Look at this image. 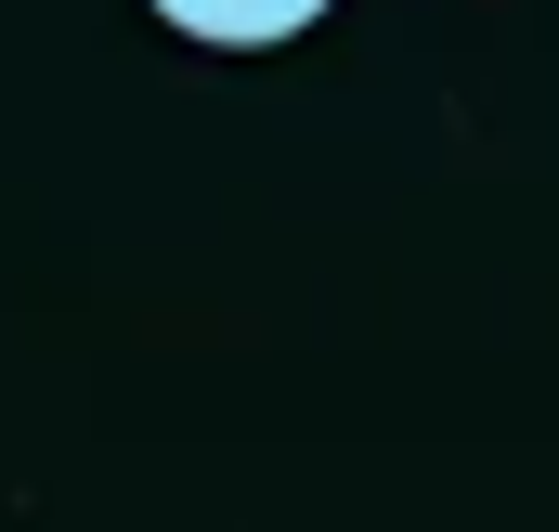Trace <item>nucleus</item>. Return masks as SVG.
I'll use <instances>...</instances> for the list:
<instances>
[{"label":"nucleus","instance_id":"obj_1","mask_svg":"<svg viewBox=\"0 0 559 532\" xmlns=\"http://www.w3.org/2000/svg\"><path fill=\"white\" fill-rule=\"evenodd\" d=\"M169 39H195V52H286V39H312L338 0H143Z\"/></svg>","mask_w":559,"mask_h":532}]
</instances>
